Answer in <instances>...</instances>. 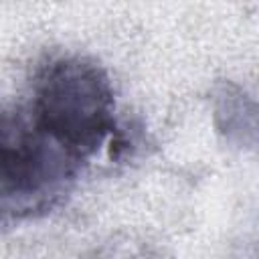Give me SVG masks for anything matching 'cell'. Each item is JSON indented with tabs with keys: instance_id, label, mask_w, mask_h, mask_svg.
Returning <instances> with one entry per match:
<instances>
[{
	"instance_id": "obj_1",
	"label": "cell",
	"mask_w": 259,
	"mask_h": 259,
	"mask_svg": "<svg viewBox=\"0 0 259 259\" xmlns=\"http://www.w3.org/2000/svg\"><path fill=\"white\" fill-rule=\"evenodd\" d=\"M113 109L107 73L91 59L63 55L34 73L26 111L45 134L87 162L115 132Z\"/></svg>"
},
{
	"instance_id": "obj_2",
	"label": "cell",
	"mask_w": 259,
	"mask_h": 259,
	"mask_svg": "<svg viewBox=\"0 0 259 259\" xmlns=\"http://www.w3.org/2000/svg\"><path fill=\"white\" fill-rule=\"evenodd\" d=\"M85 162L45 134L26 109L6 111L0 138V196L6 219L51 212L71 192Z\"/></svg>"
}]
</instances>
